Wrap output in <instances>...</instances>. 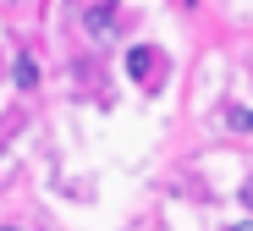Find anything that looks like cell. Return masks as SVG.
<instances>
[{"label": "cell", "instance_id": "cell-4", "mask_svg": "<svg viewBox=\"0 0 253 231\" xmlns=\"http://www.w3.org/2000/svg\"><path fill=\"white\" fill-rule=\"evenodd\" d=\"M231 127H242V132H253V110H231Z\"/></svg>", "mask_w": 253, "mask_h": 231}, {"label": "cell", "instance_id": "cell-5", "mask_svg": "<svg viewBox=\"0 0 253 231\" xmlns=\"http://www.w3.org/2000/svg\"><path fill=\"white\" fill-rule=\"evenodd\" d=\"M242 204H248V209H253V182H242Z\"/></svg>", "mask_w": 253, "mask_h": 231}, {"label": "cell", "instance_id": "cell-1", "mask_svg": "<svg viewBox=\"0 0 253 231\" xmlns=\"http://www.w3.org/2000/svg\"><path fill=\"white\" fill-rule=\"evenodd\" d=\"M154 61H160V55L149 50V44H132V50H126V72H132L138 83H149V77H154Z\"/></svg>", "mask_w": 253, "mask_h": 231}, {"label": "cell", "instance_id": "cell-2", "mask_svg": "<svg viewBox=\"0 0 253 231\" xmlns=\"http://www.w3.org/2000/svg\"><path fill=\"white\" fill-rule=\"evenodd\" d=\"M88 28H94V33H110V28H116V6H110V0H99V6L88 11Z\"/></svg>", "mask_w": 253, "mask_h": 231}, {"label": "cell", "instance_id": "cell-7", "mask_svg": "<svg viewBox=\"0 0 253 231\" xmlns=\"http://www.w3.org/2000/svg\"><path fill=\"white\" fill-rule=\"evenodd\" d=\"M0 231H11V226H0Z\"/></svg>", "mask_w": 253, "mask_h": 231}, {"label": "cell", "instance_id": "cell-3", "mask_svg": "<svg viewBox=\"0 0 253 231\" xmlns=\"http://www.w3.org/2000/svg\"><path fill=\"white\" fill-rule=\"evenodd\" d=\"M17 88H39V61H33L28 50L17 55Z\"/></svg>", "mask_w": 253, "mask_h": 231}, {"label": "cell", "instance_id": "cell-6", "mask_svg": "<svg viewBox=\"0 0 253 231\" xmlns=\"http://www.w3.org/2000/svg\"><path fill=\"white\" fill-rule=\"evenodd\" d=\"M231 231H253V220H237V226H231Z\"/></svg>", "mask_w": 253, "mask_h": 231}]
</instances>
